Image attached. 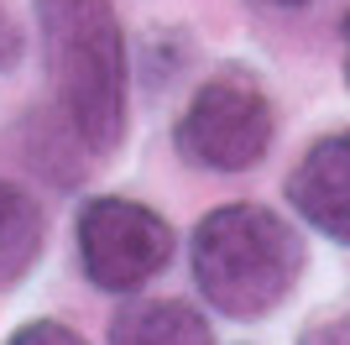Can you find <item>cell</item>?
I'll list each match as a JSON object with an SVG mask.
<instances>
[{"label": "cell", "mask_w": 350, "mask_h": 345, "mask_svg": "<svg viewBox=\"0 0 350 345\" xmlns=\"http://www.w3.org/2000/svg\"><path fill=\"white\" fill-rule=\"evenodd\" d=\"M53 110L68 120L89 157H110L126 142V37L110 0H37Z\"/></svg>", "instance_id": "obj_1"}, {"label": "cell", "mask_w": 350, "mask_h": 345, "mask_svg": "<svg viewBox=\"0 0 350 345\" xmlns=\"http://www.w3.org/2000/svg\"><path fill=\"white\" fill-rule=\"evenodd\" d=\"M193 283L225 319H267L304 277V235L267 204H219L193 230Z\"/></svg>", "instance_id": "obj_2"}, {"label": "cell", "mask_w": 350, "mask_h": 345, "mask_svg": "<svg viewBox=\"0 0 350 345\" xmlns=\"http://www.w3.org/2000/svg\"><path fill=\"white\" fill-rule=\"evenodd\" d=\"M278 136V115L267 89L251 79L246 68H219L204 79V89L189 100V110L178 115L173 142L183 162L209 172H246L267 157V146Z\"/></svg>", "instance_id": "obj_3"}, {"label": "cell", "mask_w": 350, "mask_h": 345, "mask_svg": "<svg viewBox=\"0 0 350 345\" xmlns=\"http://www.w3.org/2000/svg\"><path fill=\"white\" fill-rule=\"evenodd\" d=\"M79 267L100 293H136L173 261V225L136 199L105 194L79 209Z\"/></svg>", "instance_id": "obj_4"}, {"label": "cell", "mask_w": 350, "mask_h": 345, "mask_svg": "<svg viewBox=\"0 0 350 345\" xmlns=\"http://www.w3.org/2000/svg\"><path fill=\"white\" fill-rule=\"evenodd\" d=\"M288 204L319 235L350 246V131L319 136L298 157V168L288 172Z\"/></svg>", "instance_id": "obj_5"}, {"label": "cell", "mask_w": 350, "mask_h": 345, "mask_svg": "<svg viewBox=\"0 0 350 345\" xmlns=\"http://www.w3.org/2000/svg\"><path fill=\"white\" fill-rule=\"evenodd\" d=\"M110 345H215V330L193 303L142 298L110 319Z\"/></svg>", "instance_id": "obj_6"}, {"label": "cell", "mask_w": 350, "mask_h": 345, "mask_svg": "<svg viewBox=\"0 0 350 345\" xmlns=\"http://www.w3.org/2000/svg\"><path fill=\"white\" fill-rule=\"evenodd\" d=\"M42 209L27 188L0 183V288H16L42 257Z\"/></svg>", "instance_id": "obj_7"}, {"label": "cell", "mask_w": 350, "mask_h": 345, "mask_svg": "<svg viewBox=\"0 0 350 345\" xmlns=\"http://www.w3.org/2000/svg\"><path fill=\"white\" fill-rule=\"evenodd\" d=\"M5 345H84V335H73L58 319H31V324H21Z\"/></svg>", "instance_id": "obj_8"}, {"label": "cell", "mask_w": 350, "mask_h": 345, "mask_svg": "<svg viewBox=\"0 0 350 345\" xmlns=\"http://www.w3.org/2000/svg\"><path fill=\"white\" fill-rule=\"evenodd\" d=\"M21 53H27V31H21V21H16V16L5 11V0H0V73L16 68Z\"/></svg>", "instance_id": "obj_9"}, {"label": "cell", "mask_w": 350, "mask_h": 345, "mask_svg": "<svg viewBox=\"0 0 350 345\" xmlns=\"http://www.w3.org/2000/svg\"><path fill=\"white\" fill-rule=\"evenodd\" d=\"M340 42H345V89H350V11H345V21H340Z\"/></svg>", "instance_id": "obj_10"}, {"label": "cell", "mask_w": 350, "mask_h": 345, "mask_svg": "<svg viewBox=\"0 0 350 345\" xmlns=\"http://www.w3.org/2000/svg\"><path fill=\"white\" fill-rule=\"evenodd\" d=\"M256 5H278V11H304L308 0H256Z\"/></svg>", "instance_id": "obj_11"}]
</instances>
